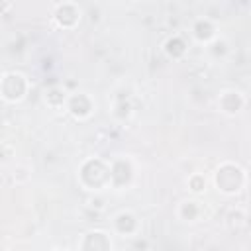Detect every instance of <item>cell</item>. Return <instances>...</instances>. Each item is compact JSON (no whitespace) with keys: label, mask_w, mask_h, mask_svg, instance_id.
<instances>
[{"label":"cell","mask_w":251,"mask_h":251,"mask_svg":"<svg viewBox=\"0 0 251 251\" xmlns=\"http://www.w3.org/2000/svg\"><path fill=\"white\" fill-rule=\"evenodd\" d=\"M165 53H167V57L169 59H173V61H178V59H182L184 55H186V51H188V45H186V41L180 37V35H173V37H169L167 41H165Z\"/></svg>","instance_id":"10"},{"label":"cell","mask_w":251,"mask_h":251,"mask_svg":"<svg viewBox=\"0 0 251 251\" xmlns=\"http://www.w3.org/2000/svg\"><path fill=\"white\" fill-rule=\"evenodd\" d=\"M27 78L22 75V73H4L0 76V96L10 102V104H16V102H22L27 94Z\"/></svg>","instance_id":"3"},{"label":"cell","mask_w":251,"mask_h":251,"mask_svg":"<svg viewBox=\"0 0 251 251\" xmlns=\"http://www.w3.org/2000/svg\"><path fill=\"white\" fill-rule=\"evenodd\" d=\"M53 18H55V22H57L59 27L73 29L80 22V8L76 4H73V2H63V4L57 6Z\"/></svg>","instance_id":"7"},{"label":"cell","mask_w":251,"mask_h":251,"mask_svg":"<svg viewBox=\"0 0 251 251\" xmlns=\"http://www.w3.org/2000/svg\"><path fill=\"white\" fill-rule=\"evenodd\" d=\"M67 90L63 86H51L45 90V104L51 108H61L67 102Z\"/></svg>","instance_id":"12"},{"label":"cell","mask_w":251,"mask_h":251,"mask_svg":"<svg viewBox=\"0 0 251 251\" xmlns=\"http://www.w3.org/2000/svg\"><path fill=\"white\" fill-rule=\"evenodd\" d=\"M245 180H247L245 171L239 165L229 163V161L222 163L216 169V173H214V184H216V188L222 194H227V196H233V194L241 192V188L245 186Z\"/></svg>","instance_id":"2"},{"label":"cell","mask_w":251,"mask_h":251,"mask_svg":"<svg viewBox=\"0 0 251 251\" xmlns=\"http://www.w3.org/2000/svg\"><path fill=\"white\" fill-rule=\"evenodd\" d=\"M78 180L86 190H102L110 186V163L100 157L86 159L78 169Z\"/></svg>","instance_id":"1"},{"label":"cell","mask_w":251,"mask_h":251,"mask_svg":"<svg viewBox=\"0 0 251 251\" xmlns=\"http://www.w3.org/2000/svg\"><path fill=\"white\" fill-rule=\"evenodd\" d=\"M133 180V167L131 161L126 157H118L110 163V186L112 188H126Z\"/></svg>","instance_id":"4"},{"label":"cell","mask_w":251,"mask_h":251,"mask_svg":"<svg viewBox=\"0 0 251 251\" xmlns=\"http://www.w3.org/2000/svg\"><path fill=\"white\" fill-rule=\"evenodd\" d=\"M65 108L75 120H86L94 112V102L86 92H73L67 96Z\"/></svg>","instance_id":"5"},{"label":"cell","mask_w":251,"mask_h":251,"mask_svg":"<svg viewBox=\"0 0 251 251\" xmlns=\"http://www.w3.org/2000/svg\"><path fill=\"white\" fill-rule=\"evenodd\" d=\"M137 218L131 214V212H127V210H124V212H120L116 218H114V229H116V233H120V235H133L135 231H137Z\"/></svg>","instance_id":"9"},{"label":"cell","mask_w":251,"mask_h":251,"mask_svg":"<svg viewBox=\"0 0 251 251\" xmlns=\"http://www.w3.org/2000/svg\"><path fill=\"white\" fill-rule=\"evenodd\" d=\"M243 106H245V96H243L239 90H233V88L224 90V92L220 94V98H218V108H220V112H224V114H227V116H235L237 112L243 110Z\"/></svg>","instance_id":"8"},{"label":"cell","mask_w":251,"mask_h":251,"mask_svg":"<svg viewBox=\"0 0 251 251\" xmlns=\"http://www.w3.org/2000/svg\"><path fill=\"white\" fill-rule=\"evenodd\" d=\"M200 216V202L196 200H184L178 206V218L184 222H196Z\"/></svg>","instance_id":"13"},{"label":"cell","mask_w":251,"mask_h":251,"mask_svg":"<svg viewBox=\"0 0 251 251\" xmlns=\"http://www.w3.org/2000/svg\"><path fill=\"white\" fill-rule=\"evenodd\" d=\"M188 190L194 192V194H200L206 190V176L200 175V173H194L188 176Z\"/></svg>","instance_id":"14"},{"label":"cell","mask_w":251,"mask_h":251,"mask_svg":"<svg viewBox=\"0 0 251 251\" xmlns=\"http://www.w3.org/2000/svg\"><path fill=\"white\" fill-rule=\"evenodd\" d=\"M210 51H212L216 57H218V55H226V51H227V43H226L224 39H218V37H216V39L210 41Z\"/></svg>","instance_id":"15"},{"label":"cell","mask_w":251,"mask_h":251,"mask_svg":"<svg viewBox=\"0 0 251 251\" xmlns=\"http://www.w3.org/2000/svg\"><path fill=\"white\" fill-rule=\"evenodd\" d=\"M78 249H82V251H110L112 249L110 233H106L102 229H90L84 233L82 241L78 243Z\"/></svg>","instance_id":"6"},{"label":"cell","mask_w":251,"mask_h":251,"mask_svg":"<svg viewBox=\"0 0 251 251\" xmlns=\"http://www.w3.org/2000/svg\"><path fill=\"white\" fill-rule=\"evenodd\" d=\"M192 35L200 43H210L212 39H216V25L210 20H198L192 27Z\"/></svg>","instance_id":"11"},{"label":"cell","mask_w":251,"mask_h":251,"mask_svg":"<svg viewBox=\"0 0 251 251\" xmlns=\"http://www.w3.org/2000/svg\"><path fill=\"white\" fill-rule=\"evenodd\" d=\"M114 114H116L118 118L124 120V118H127V116L131 114V106H129L127 102H120V104L116 106V112H114Z\"/></svg>","instance_id":"16"}]
</instances>
